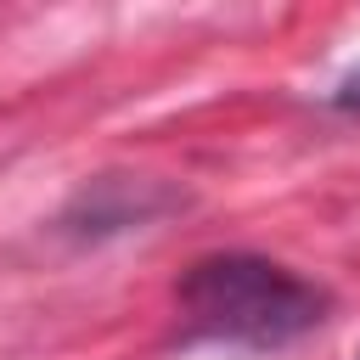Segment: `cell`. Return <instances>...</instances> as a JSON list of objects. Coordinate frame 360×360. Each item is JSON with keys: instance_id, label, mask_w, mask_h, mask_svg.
<instances>
[{"instance_id": "obj_1", "label": "cell", "mask_w": 360, "mask_h": 360, "mask_svg": "<svg viewBox=\"0 0 360 360\" xmlns=\"http://www.w3.org/2000/svg\"><path fill=\"white\" fill-rule=\"evenodd\" d=\"M174 304H180L191 338L259 349V354L287 349L326 321V292L315 281H304L298 270L264 259V253H208V259H197L180 276Z\"/></svg>"}, {"instance_id": "obj_2", "label": "cell", "mask_w": 360, "mask_h": 360, "mask_svg": "<svg viewBox=\"0 0 360 360\" xmlns=\"http://www.w3.org/2000/svg\"><path fill=\"white\" fill-rule=\"evenodd\" d=\"M332 107H338V112H349V118H360V68H349V73L338 79V90H332Z\"/></svg>"}, {"instance_id": "obj_3", "label": "cell", "mask_w": 360, "mask_h": 360, "mask_svg": "<svg viewBox=\"0 0 360 360\" xmlns=\"http://www.w3.org/2000/svg\"><path fill=\"white\" fill-rule=\"evenodd\" d=\"M354 360H360V354H354Z\"/></svg>"}]
</instances>
